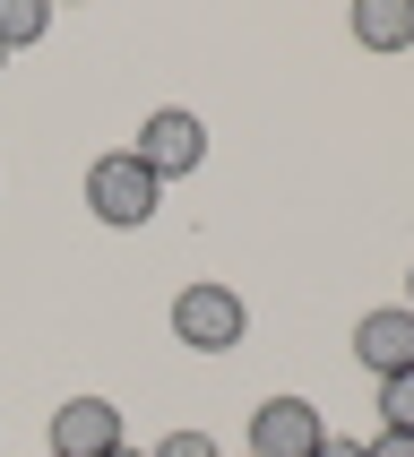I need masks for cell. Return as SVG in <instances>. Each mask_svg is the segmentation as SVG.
I'll return each mask as SVG.
<instances>
[{
  "label": "cell",
  "mask_w": 414,
  "mask_h": 457,
  "mask_svg": "<svg viewBox=\"0 0 414 457\" xmlns=\"http://www.w3.org/2000/svg\"><path fill=\"white\" fill-rule=\"evenodd\" d=\"M0 70H9V52H0Z\"/></svg>",
  "instance_id": "9a60e30c"
},
{
  "label": "cell",
  "mask_w": 414,
  "mask_h": 457,
  "mask_svg": "<svg viewBox=\"0 0 414 457\" xmlns=\"http://www.w3.org/2000/svg\"><path fill=\"white\" fill-rule=\"evenodd\" d=\"M242 328H251V311H242L233 285H181L173 294V337L190 345V354H233Z\"/></svg>",
  "instance_id": "7a4b0ae2"
},
{
  "label": "cell",
  "mask_w": 414,
  "mask_h": 457,
  "mask_svg": "<svg viewBox=\"0 0 414 457\" xmlns=\"http://www.w3.org/2000/svg\"><path fill=\"white\" fill-rule=\"evenodd\" d=\"M319 440H328L319 406H302V397H268V406L251 414V449H242V457H319Z\"/></svg>",
  "instance_id": "277c9868"
},
{
  "label": "cell",
  "mask_w": 414,
  "mask_h": 457,
  "mask_svg": "<svg viewBox=\"0 0 414 457\" xmlns=\"http://www.w3.org/2000/svg\"><path fill=\"white\" fill-rule=\"evenodd\" d=\"M155 199H164V181H155L129 147H112V155H95V164H87V207H95L112 233H138V225L155 216Z\"/></svg>",
  "instance_id": "6da1fadb"
},
{
  "label": "cell",
  "mask_w": 414,
  "mask_h": 457,
  "mask_svg": "<svg viewBox=\"0 0 414 457\" xmlns=\"http://www.w3.org/2000/svg\"><path fill=\"white\" fill-rule=\"evenodd\" d=\"M354 44L362 52H406L414 44V0H354Z\"/></svg>",
  "instance_id": "52a82bcc"
},
{
  "label": "cell",
  "mask_w": 414,
  "mask_h": 457,
  "mask_svg": "<svg viewBox=\"0 0 414 457\" xmlns=\"http://www.w3.org/2000/svg\"><path fill=\"white\" fill-rule=\"evenodd\" d=\"M319 457H362V440H319Z\"/></svg>",
  "instance_id": "7c38bea8"
},
{
  "label": "cell",
  "mask_w": 414,
  "mask_h": 457,
  "mask_svg": "<svg viewBox=\"0 0 414 457\" xmlns=\"http://www.w3.org/2000/svg\"><path fill=\"white\" fill-rule=\"evenodd\" d=\"M362 457H414V432H380V440H362Z\"/></svg>",
  "instance_id": "8fae6325"
},
{
  "label": "cell",
  "mask_w": 414,
  "mask_h": 457,
  "mask_svg": "<svg viewBox=\"0 0 414 457\" xmlns=\"http://www.w3.org/2000/svg\"><path fill=\"white\" fill-rule=\"evenodd\" d=\"M112 449H129V440H121V406L70 397V406L52 414V457H112Z\"/></svg>",
  "instance_id": "8992f818"
},
{
  "label": "cell",
  "mask_w": 414,
  "mask_h": 457,
  "mask_svg": "<svg viewBox=\"0 0 414 457\" xmlns=\"http://www.w3.org/2000/svg\"><path fill=\"white\" fill-rule=\"evenodd\" d=\"M129 155H138L155 181H181V173H199V164H207V129H199V112L164 104V112L138 121V147H129Z\"/></svg>",
  "instance_id": "3957f363"
},
{
  "label": "cell",
  "mask_w": 414,
  "mask_h": 457,
  "mask_svg": "<svg viewBox=\"0 0 414 457\" xmlns=\"http://www.w3.org/2000/svg\"><path fill=\"white\" fill-rule=\"evenodd\" d=\"M112 457H138V449H112Z\"/></svg>",
  "instance_id": "5bb4252c"
},
{
  "label": "cell",
  "mask_w": 414,
  "mask_h": 457,
  "mask_svg": "<svg viewBox=\"0 0 414 457\" xmlns=\"http://www.w3.org/2000/svg\"><path fill=\"white\" fill-rule=\"evenodd\" d=\"M380 423H388V432H414V371L380 380Z\"/></svg>",
  "instance_id": "9c48e42d"
},
{
  "label": "cell",
  "mask_w": 414,
  "mask_h": 457,
  "mask_svg": "<svg viewBox=\"0 0 414 457\" xmlns=\"http://www.w3.org/2000/svg\"><path fill=\"white\" fill-rule=\"evenodd\" d=\"M147 457H225V449H216L207 432H164V440H155Z\"/></svg>",
  "instance_id": "30bf717a"
},
{
  "label": "cell",
  "mask_w": 414,
  "mask_h": 457,
  "mask_svg": "<svg viewBox=\"0 0 414 457\" xmlns=\"http://www.w3.org/2000/svg\"><path fill=\"white\" fill-rule=\"evenodd\" d=\"M52 35V9L44 0H0V52H26Z\"/></svg>",
  "instance_id": "ba28073f"
},
{
  "label": "cell",
  "mask_w": 414,
  "mask_h": 457,
  "mask_svg": "<svg viewBox=\"0 0 414 457\" xmlns=\"http://www.w3.org/2000/svg\"><path fill=\"white\" fill-rule=\"evenodd\" d=\"M354 362L371 371V380H397V371H414V311L406 303H380L354 320Z\"/></svg>",
  "instance_id": "5b68a950"
},
{
  "label": "cell",
  "mask_w": 414,
  "mask_h": 457,
  "mask_svg": "<svg viewBox=\"0 0 414 457\" xmlns=\"http://www.w3.org/2000/svg\"><path fill=\"white\" fill-rule=\"evenodd\" d=\"M406 311H414V268H406Z\"/></svg>",
  "instance_id": "4fadbf2b"
}]
</instances>
